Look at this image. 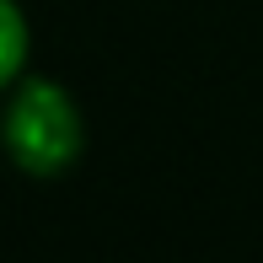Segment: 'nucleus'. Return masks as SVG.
<instances>
[{
    "mask_svg": "<svg viewBox=\"0 0 263 263\" xmlns=\"http://www.w3.org/2000/svg\"><path fill=\"white\" fill-rule=\"evenodd\" d=\"M6 145L22 172L59 177L86 151V118L81 102L59 81H16L6 102Z\"/></svg>",
    "mask_w": 263,
    "mask_h": 263,
    "instance_id": "f257e3e1",
    "label": "nucleus"
},
{
    "mask_svg": "<svg viewBox=\"0 0 263 263\" xmlns=\"http://www.w3.org/2000/svg\"><path fill=\"white\" fill-rule=\"evenodd\" d=\"M22 65H27V16L16 0H0V76L16 86Z\"/></svg>",
    "mask_w": 263,
    "mask_h": 263,
    "instance_id": "f03ea898",
    "label": "nucleus"
}]
</instances>
